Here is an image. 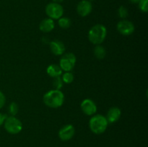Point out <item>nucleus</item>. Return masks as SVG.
Instances as JSON below:
<instances>
[{
    "mask_svg": "<svg viewBox=\"0 0 148 147\" xmlns=\"http://www.w3.org/2000/svg\"><path fill=\"white\" fill-rule=\"evenodd\" d=\"M118 14L119 17L122 19H125L129 15L128 10L124 6H121L118 10Z\"/></svg>",
    "mask_w": 148,
    "mask_h": 147,
    "instance_id": "nucleus-20",
    "label": "nucleus"
},
{
    "mask_svg": "<svg viewBox=\"0 0 148 147\" xmlns=\"http://www.w3.org/2000/svg\"><path fill=\"white\" fill-rule=\"evenodd\" d=\"M94 56L98 59H103L106 55V50L101 45H97L94 48Z\"/></svg>",
    "mask_w": 148,
    "mask_h": 147,
    "instance_id": "nucleus-15",
    "label": "nucleus"
},
{
    "mask_svg": "<svg viewBox=\"0 0 148 147\" xmlns=\"http://www.w3.org/2000/svg\"><path fill=\"white\" fill-rule=\"evenodd\" d=\"M107 35L106 27L101 24L92 26L88 33V39L94 45H101Z\"/></svg>",
    "mask_w": 148,
    "mask_h": 147,
    "instance_id": "nucleus-2",
    "label": "nucleus"
},
{
    "mask_svg": "<svg viewBox=\"0 0 148 147\" xmlns=\"http://www.w3.org/2000/svg\"><path fill=\"white\" fill-rule=\"evenodd\" d=\"M62 79L64 83L71 84L74 81V75L72 72L66 71L62 74Z\"/></svg>",
    "mask_w": 148,
    "mask_h": 147,
    "instance_id": "nucleus-17",
    "label": "nucleus"
},
{
    "mask_svg": "<svg viewBox=\"0 0 148 147\" xmlns=\"http://www.w3.org/2000/svg\"><path fill=\"white\" fill-rule=\"evenodd\" d=\"M58 24H59V27L61 28L68 29L69 27H70L71 24H72V22H71L70 19L68 18V17H62L61 18L59 19Z\"/></svg>",
    "mask_w": 148,
    "mask_h": 147,
    "instance_id": "nucleus-16",
    "label": "nucleus"
},
{
    "mask_svg": "<svg viewBox=\"0 0 148 147\" xmlns=\"http://www.w3.org/2000/svg\"><path fill=\"white\" fill-rule=\"evenodd\" d=\"M4 126L7 132L10 134H17L23 129V123L15 116L7 117Z\"/></svg>",
    "mask_w": 148,
    "mask_h": 147,
    "instance_id": "nucleus-4",
    "label": "nucleus"
},
{
    "mask_svg": "<svg viewBox=\"0 0 148 147\" xmlns=\"http://www.w3.org/2000/svg\"><path fill=\"white\" fill-rule=\"evenodd\" d=\"M75 133V129L74 126L71 124L65 125L59 130V137L62 141H67L70 140L74 136Z\"/></svg>",
    "mask_w": 148,
    "mask_h": 147,
    "instance_id": "nucleus-8",
    "label": "nucleus"
},
{
    "mask_svg": "<svg viewBox=\"0 0 148 147\" xmlns=\"http://www.w3.org/2000/svg\"><path fill=\"white\" fill-rule=\"evenodd\" d=\"M88 1H94V0H88Z\"/></svg>",
    "mask_w": 148,
    "mask_h": 147,
    "instance_id": "nucleus-26",
    "label": "nucleus"
},
{
    "mask_svg": "<svg viewBox=\"0 0 148 147\" xmlns=\"http://www.w3.org/2000/svg\"><path fill=\"white\" fill-rule=\"evenodd\" d=\"M19 110V106L16 102H12L10 103V105H9L8 108V112L11 115V116H15L17 114Z\"/></svg>",
    "mask_w": 148,
    "mask_h": 147,
    "instance_id": "nucleus-18",
    "label": "nucleus"
},
{
    "mask_svg": "<svg viewBox=\"0 0 148 147\" xmlns=\"http://www.w3.org/2000/svg\"><path fill=\"white\" fill-rule=\"evenodd\" d=\"M76 63V56L72 53H65L62 56L59 61V66L62 71H71Z\"/></svg>",
    "mask_w": 148,
    "mask_h": 147,
    "instance_id": "nucleus-6",
    "label": "nucleus"
},
{
    "mask_svg": "<svg viewBox=\"0 0 148 147\" xmlns=\"http://www.w3.org/2000/svg\"><path fill=\"white\" fill-rule=\"evenodd\" d=\"M43 102L50 108H58L62 106L64 101V95L61 90L52 89L43 95Z\"/></svg>",
    "mask_w": 148,
    "mask_h": 147,
    "instance_id": "nucleus-1",
    "label": "nucleus"
},
{
    "mask_svg": "<svg viewBox=\"0 0 148 147\" xmlns=\"http://www.w3.org/2000/svg\"><path fill=\"white\" fill-rule=\"evenodd\" d=\"M6 102V97L4 94L1 91H0V109L3 108L5 105Z\"/></svg>",
    "mask_w": 148,
    "mask_h": 147,
    "instance_id": "nucleus-22",
    "label": "nucleus"
},
{
    "mask_svg": "<svg viewBox=\"0 0 148 147\" xmlns=\"http://www.w3.org/2000/svg\"><path fill=\"white\" fill-rule=\"evenodd\" d=\"M108 124L105 116L102 115H94L90 120L89 127L90 131L95 134H101L106 131Z\"/></svg>",
    "mask_w": 148,
    "mask_h": 147,
    "instance_id": "nucleus-3",
    "label": "nucleus"
},
{
    "mask_svg": "<svg viewBox=\"0 0 148 147\" xmlns=\"http://www.w3.org/2000/svg\"><path fill=\"white\" fill-rule=\"evenodd\" d=\"M116 29L120 34L123 35H130L134 32V25L129 20H121L117 23Z\"/></svg>",
    "mask_w": 148,
    "mask_h": 147,
    "instance_id": "nucleus-7",
    "label": "nucleus"
},
{
    "mask_svg": "<svg viewBox=\"0 0 148 147\" xmlns=\"http://www.w3.org/2000/svg\"><path fill=\"white\" fill-rule=\"evenodd\" d=\"M132 3H134V4H137V3L139 2L140 0H130Z\"/></svg>",
    "mask_w": 148,
    "mask_h": 147,
    "instance_id": "nucleus-25",
    "label": "nucleus"
},
{
    "mask_svg": "<svg viewBox=\"0 0 148 147\" xmlns=\"http://www.w3.org/2000/svg\"><path fill=\"white\" fill-rule=\"evenodd\" d=\"M148 0H140L138 2L139 8L143 12H147L148 11Z\"/></svg>",
    "mask_w": 148,
    "mask_h": 147,
    "instance_id": "nucleus-21",
    "label": "nucleus"
},
{
    "mask_svg": "<svg viewBox=\"0 0 148 147\" xmlns=\"http://www.w3.org/2000/svg\"><path fill=\"white\" fill-rule=\"evenodd\" d=\"M55 27L53 20L51 18H46L42 20L39 24V29L41 32L45 33H50L53 30Z\"/></svg>",
    "mask_w": 148,
    "mask_h": 147,
    "instance_id": "nucleus-13",
    "label": "nucleus"
},
{
    "mask_svg": "<svg viewBox=\"0 0 148 147\" xmlns=\"http://www.w3.org/2000/svg\"><path fill=\"white\" fill-rule=\"evenodd\" d=\"M7 115H4V114L0 112V126L4 124V120H5V119L7 118Z\"/></svg>",
    "mask_w": 148,
    "mask_h": 147,
    "instance_id": "nucleus-23",
    "label": "nucleus"
},
{
    "mask_svg": "<svg viewBox=\"0 0 148 147\" xmlns=\"http://www.w3.org/2000/svg\"><path fill=\"white\" fill-rule=\"evenodd\" d=\"M48 75L51 77L55 78L57 76H61L62 74V70L60 68L59 65L57 64H51L49 65L46 69Z\"/></svg>",
    "mask_w": 148,
    "mask_h": 147,
    "instance_id": "nucleus-14",
    "label": "nucleus"
},
{
    "mask_svg": "<svg viewBox=\"0 0 148 147\" xmlns=\"http://www.w3.org/2000/svg\"><path fill=\"white\" fill-rule=\"evenodd\" d=\"M81 109L85 115L92 116L95 114L97 111V106L94 101L90 99H85L81 103Z\"/></svg>",
    "mask_w": 148,
    "mask_h": 147,
    "instance_id": "nucleus-9",
    "label": "nucleus"
},
{
    "mask_svg": "<svg viewBox=\"0 0 148 147\" xmlns=\"http://www.w3.org/2000/svg\"><path fill=\"white\" fill-rule=\"evenodd\" d=\"M63 81H62V77L61 76H57V77L53 78V86L54 89H58L60 90L63 86Z\"/></svg>",
    "mask_w": 148,
    "mask_h": 147,
    "instance_id": "nucleus-19",
    "label": "nucleus"
},
{
    "mask_svg": "<svg viewBox=\"0 0 148 147\" xmlns=\"http://www.w3.org/2000/svg\"><path fill=\"white\" fill-rule=\"evenodd\" d=\"M45 11L49 18L52 19V20H59L63 16L64 14L63 7L60 4L55 2L48 4L46 7Z\"/></svg>",
    "mask_w": 148,
    "mask_h": 147,
    "instance_id": "nucleus-5",
    "label": "nucleus"
},
{
    "mask_svg": "<svg viewBox=\"0 0 148 147\" xmlns=\"http://www.w3.org/2000/svg\"><path fill=\"white\" fill-rule=\"evenodd\" d=\"M92 6L91 1L88 0H82L77 6V12L81 17H86L92 12Z\"/></svg>",
    "mask_w": 148,
    "mask_h": 147,
    "instance_id": "nucleus-10",
    "label": "nucleus"
},
{
    "mask_svg": "<svg viewBox=\"0 0 148 147\" xmlns=\"http://www.w3.org/2000/svg\"><path fill=\"white\" fill-rule=\"evenodd\" d=\"M64 1V0H53V2L60 4V3H62V1Z\"/></svg>",
    "mask_w": 148,
    "mask_h": 147,
    "instance_id": "nucleus-24",
    "label": "nucleus"
},
{
    "mask_svg": "<svg viewBox=\"0 0 148 147\" xmlns=\"http://www.w3.org/2000/svg\"><path fill=\"white\" fill-rule=\"evenodd\" d=\"M121 111L118 107H112L108 110L106 118L108 123H114L119 120Z\"/></svg>",
    "mask_w": 148,
    "mask_h": 147,
    "instance_id": "nucleus-12",
    "label": "nucleus"
},
{
    "mask_svg": "<svg viewBox=\"0 0 148 147\" xmlns=\"http://www.w3.org/2000/svg\"><path fill=\"white\" fill-rule=\"evenodd\" d=\"M49 46H50L51 53L55 56H62L65 51L64 44L63 43V42L59 40L56 39V40L51 41Z\"/></svg>",
    "mask_w": 148,
    "mask_h": 147,
    "instance_id": "nucleus-11",
    "label": "nucleus"
}]
</instances>
